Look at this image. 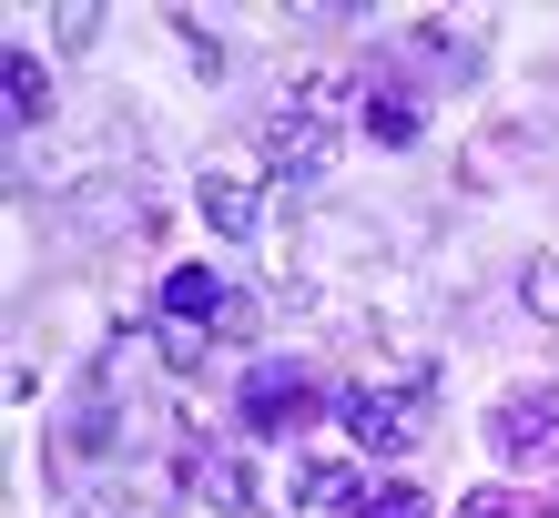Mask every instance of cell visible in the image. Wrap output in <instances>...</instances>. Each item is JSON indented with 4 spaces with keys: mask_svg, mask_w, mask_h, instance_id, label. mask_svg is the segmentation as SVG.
I'll use <instances>...</instances> for the list:
<instances>
[{
    "mask_svg": "<svg viewBox=\"0 0 559 518\" xmlns=\"http://www.w3.org/2000/svg\"><path fill=\"white\" fill-rule=\"evenodd\" d=\"M367 133H377L386 153H407V143H417V103H407V92H377V103H367Z\"/></svg>",
    "mask_w": 559,
    "mask_h": 518,
    "instance_id": "52a82bcc",
    "label": "cell"
},
{
    "mask_svg": "<svg viewBox=\"0 0 559 518\" xmlns=\"http://www.w3.org/2000/svg\"><path fill=\"white\" fill-rule=\"evenodd\" d=\"M204 224H224V234H245L254 224V164H235V173H204Z\"/></svg>",
    "mask_w": 559,
    "mask_h": 518,
    "instance_id": "5b68a950",
    "label": "cell"
},
{
    "mask_svg": "<svg viewBox=\"0 0 559 518\" xmlns=\"http://www.w3.org/2000/svg\"><path fill=\"white\" fill-rule=\"evenodd\" d=\"M356 518H427V489H407V478H397V489H367Z\"/></svg>",
    "mask_w": 559,
    "mask_h": 518,
    "instance_id": "ba28073f",
    "label": "cell"
},
{
    "mask_svg": "<svg viewBox=\"0 0 559 518\" xmlns=\"http://www.w3.org/2000/svg\"><path fill=\"white\" fill-rule=\"evenodd\" d=\"M163 315H174V356L193 366V326H204V315H235V305H224V285L204 265H174L163 275Z\"/></svg>",
    "mask_w": 559,
    "mask_h": 518,
    "instance_id": "3957f363",
    "label": "cell"
},
{
    "mask_svg": "<svg viewBox=\"0 0 559 518\" xmlns=\"http://www.w3.org/2000/svg\"><path fill=\"white\" fill-rule=\"evenodd\" d=\"M457 518H549V508H539V498H519V489H478Z\"/></svg>",
    "mask_w": 559,
    "mask_h": 518,
    "instance_id": "9c48e42d",
    "label": "cell"
},
{
    "mask_svg": "<svg viewBox=\"0 0 559 518\" xmlns=\"http://www.w3.org/2000/svg\"><path fill=\"white\" fill-rule=\"evenodd\" d=\"M235 417L254 437H306L316 417H325V386L306 376V366H254L245 386H235Z\"/></svg>",
    "mask_w": 559,
    "mask_h": 518,
    "instance_id": "6da1fadb",
    "label": "cell"
},
{
    "mask_svg": "<svg viewBox=\"0 0 559 518\" xmlns=\"http://www.w3.org/2000/svg\"><path fill=\"white\" fill-rule=\"evenodd\" d=\"M499 447H509V458H559V397L519 386V397L499 407Z\"/></svg>",
    "mask_w": 559,
    "mask_h": 518,
    "instance_id": "277c9868",
    "label": "cell"
},
{
    "mask_svg": "<svg viewBox=\"0 0 559 518\" xmlns=\"http://www.w3.org/2000/svg\"><path fill=\"white\" fill-rule=\"evenodd\" d=\"M417 417H427L417 386H356V397H346V427H356V447H377V458L417 437Z\"/></svg>",
    "mask_w": 559,
    "mask_h": 518,
    "instance_id": "7a4b0ae2",
    "label": "cell"
},
{
    "mask_svg": "<svg viewBox=\"0 0 559 518\" xmlns=\"http://www.w3.org/2000/svg\"><path fill=\"white\" fill-rule=\"evenodd\" d=\"M41 112H51V82H41V61H31V51H11V133H31Z\"/></svg>",
    "mask_w": 559,
    "mask_h": 518,
    "instance_id": "8992f818",
    "label": "cell"
},
{
    "mask_svg": "<svg viewBox=\"0 0 559 518\" xmlns=\"http://www.w3.org/2000/svg\"><path fill=\"white\" fill-rule=\"evenodd\" d=\"M530 305H539V315H559V265H530Z\"/></svg>",
    "mask_w": 559,
    "mask_h": 518,
    "instance_id": "30bf717a",
    "label": "cell"
}]
</instances>
